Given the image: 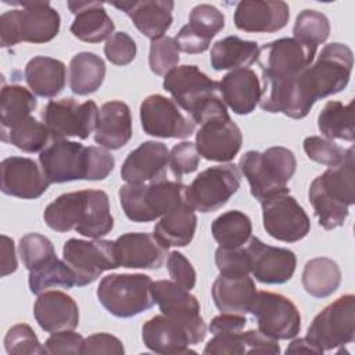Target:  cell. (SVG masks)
Here are the masks:
<instances>
[{
    "instance_id": "obj_55",
    "label": "cell",
    "mask_w": 355,
    "mask_h": 355,
    "mask_svg": "<svg viewBox=\"0 0 355 355\" xmlns=\"http://www.w3.org/2000/svg\"><path fill=\"white\" fill-rule=\"evenodd\" d=\"M243 336H244L245 355H251V354L276 355V354H280V345H279L277 340L263 334L259 330H248V331H244Z\"/></svg>"
},
{
    "instance_id": "obj_40",
    "label": "cell",
    "mask_w": 355,
    "mask_h": 355,
    "mask_svg": "<svg viewBox=\"0 0 355 355\" xmlns=\"http://www.w3.org/2000/svg\"><path fill=\"white\" fill-rule=\"evenodd\" d=\"M51 133L43 122L28 116L10 129H1V140L25 153H40L50 141Z\"/></svg>"
},
{
    "instance_id": "obj_23",
    "label": "cell",
    "mask_w": 355,
    "mask_h": 355,
    "mask_svg": "<svg viewBox=\"0 0 355 355\" xmlns=\"http://www.w3.org/2000/svg\"><path fill=\"white\" fill-rule=\"evenodd\" d=\"M168 166V147L161 141L147 140L128 154L121 166V178L128 183L165 180Z\"/></svg>"
},
{
    "instance_id": "obj_45",
    "label": "cell",
    "mask_w": 355,
    "mask_h": 355,
    "mask_svg": "<svg viewBox=\"0 0 355 355\" xmlns=\"http://www.w3.org/2000/svg\"><path fill=\"white\" fill-rule=\"evenodd\" d=\"M179 47L175 37L162 36L151 40L148 53V65L153 73L165 76L169 71L176 68L180 57Z\"/></svg>"
},
{
    "instance_id": "obj_39",
    "label": "cell",
    "mask_w": 355,
    "mask_h": 355,
    "mask_svg": "<svg viewBox=\"0 0 355 355\" xmlns=\"http://www.w3.org/2000/svg\"><path fill=\"white\" fill-rule=\"evenodd\" d=\"M211 233L219 247H243L252 233L251 219L241 211H226L212 222Z\"/></svg>"
},
{
    "instance_id": "obj_10",
    "label": "cell",
    "mask_w": 355,
    "mask_h": 355,
    "mask_svg": "<svg viewBox=\"0 0 355 355\" xmlns=\"http://www.w3.org/2000/svg\"><path fill=\"white\" fill-rule=\"evenodd\" d=\"M306 338L323 352L351 344L355 340V297L341 295L319 312L308 327Z\"/></svg>"
},
{
    "instance_id": "obj_24",
    "label": "cell",
    "mask_w": 355,
    "mask_h": 355,
    "mask_svg": "<svg viewBox=\"0 0 355 355\" xmlns=\"http://www.w3.org/2000/svg\"><path fill=\"white\" fill-rule=\"evenodd\" d=\"M141 340L144 345L155 354L180 355L196 352L190 349V345H196V341L189 329L164 313L155 315L144 322Z\"/></svg>"
},
{
    "instance_id": "obj_47",
    "label": "cell",
    "mask_w": 355,
    "mask_h": 355,
    "mask_svg": "<svg viewBox=\"0 0 355 355\" xmlns=\"http://www.w3.org/2000/svg\"><path fill=\"white\" fill-rule=\"evenodd\" d=\"M304 151L311 161L326 166H336L345 159L348 148L344 150L326 137L309 136L304 140Z\"/></svg>"
},
{
    "instance_id": "obj_14",
    "label": "cell",
    "mask_w": 355,
    "mask_h": 355,
    "mask_svg": "<svg viewBox=\"0 0 355 355\" xmlns=\"http://www.w3.org/2000/svg\"><path fill=\"white\" fill-rule=\"evenodd\" d=\"M62 257L73 270L78 287L92 284L103 272L119 268L111 240L69 239L62 247Z\"/></svg>"
},
{
    "instance_id": "obj_8",
    "label": "cell",
    "mask_w": 355,
    "mask_h": 355,
    "mask_svg": "<svg viewBox=\"0 0 355 355\" xmlns=\"http://www.w3.org/2000/svg\"><path fill=\"white\" fill-rule=\"evenodd\" d=\"M97 298L115 318H133L155 304L153 280L144 273H112L100 280Z\"/></svg>"
},
{
    "instance_id": "obj_34",
    "label": "cell",
    "mask_w": 355,
    "mask_h": 355,
    "mask_svg": "<svg viewBox=\"0 0 355 355\" xmlns=\"http://www.w3.org/2000/svg\"><path fill=\"white\" fill-rule=\"evenodd\" d=\"M105 78L103 58L92 51H80L69 62V89L73 94L87 96L100 89Z\"/></svg>"
},
{
    "instance_id": "obj_17",
    "label": "cell",
    "mask_w": 355,
    "mask_h": 355,
    "mask_svg": "<svg viewBox=\"0 0 355 355\" xmlns=\"http://www.w3.org/2000/svg\"><path fill=\"white\" fill-rule=\"evenodd\" d=\"M140 122L146 135L161 139H186L196 130L193 119L183 115L178 104L162 94H150L143 100Z\"/></svg>"
},
{
    "instance_id": "obj_57",
    "label": "cell",
    "mask_w": 355,
    "mask_h": 355,
    "mask_svg": "<svg viewBox=\"0 0 355 355\" xmlns=\"http://www.w3.org/2000/svg\"><path fill=\"white\" fill-rule=\"evenodd\" d=\"M247 324L245 316L240 313H220L209 323V331L214 336L241 331Z\"/></svg>"
},
{
    "instance_id": "obj_50",
    "label": "cell",
    "mask_w": 355,
    "mask_h": 355,
    "mask_svg": "<svg viewBox=\"0 0 355 355\" xmlns=\"http://www.w3.org/2000/svg\"><path fill=\"white\" fill-rule=\"evenodd\" d=\"M215 263L220 273H250V257L243 247H218Z\"/></svg>"
},
{
    "instance_id": "obj_6",
    "label": "cell",
    "mask_w": 355,
    "mask_h": 355,
    "mask_svg": "<svg viewBox=\"0 0 355 355\" xmlns=\"http://www.w3.org/2000/svg\"><path fill=\"white\" fill-rule=\"evenodd\" d=\"M241 173L250 184V191L259 202L276 193L286 191L295 173L297 159L291 150L275 146L263 153L250 150L239 162Z\"/></svg>"
},
{
    "instance_id": "obj_36",
    "label": "cell",
    "mask_w": 355,
    "mask_h": 355,
    "mask_svg": "<svg viewBox=\"0 0 355 355\" xmlns=\"http://www.w3.org/2000/svg\"><path fill=\"white\" fill-rule=\"evenodd\" d=\"M302 286L315 298L331 295L341 283V270L336 261L327 257L309 259L302 270Z\"/></svg>"
},
{
    "instance_id": "obj_7",
    "label": "cell",
    "mask_w": 355,
    "mask_h": 355,
    "mask_svg": "<svg viewBox=\"0 0 355 355\" xmlns=\"http://www.w3.org/2000/svg\"><path fill=\"white\" fill-rule=\"evenodd\" d=\"M21 8L0 15V46L11 47L19 42L46 43L60 31V14L49 1H11Z\"/></svg>"
},
{
    "instance_id": "obj_51",
    "label": "cell",
    "mask_w": 355,
    "mask_h": 355,
    "mask_svg": "<svg viewBox=\"0 0 355 355\" xmlns=\"http://www.w3.org/2000/svg\"><path fill=\"white\" fill-rule=\"evenodd\" d=\"M85 338L75 333L73 330H62L51 333V336L44 341L43 351L46 355H58V354H71L78 355L83 351Z\"/></svg>"
},
{
    "instance_id": "obj_20",
    "label": "cell",
    "mask_w": 355,
    "mask_h": 355,
    "mask_svg": "<svg viewBox=\"0 0 355 355\" xmlns=\"http://www.w3.org/2000/svg\"><path fill=\"white\" fill-rule=\"evenodd\" d=\"M241 144V130L230 115L208 119L196 133L197 151L208 161L229 162L237 155Z\"/></svg>"
},
{
    "instance_id": "obj_38",
    "label": "cell",
    "mask_w": 355,
    "mask_h": 355,
    "mask_svg": "<svg viewBox=\"0 0 355 355\" xmlns=\"http://www.w3.org/2000/svg\"><path fill=\"white\" fill-rule=\"evenodd\" d=\"M37 107L33 93L21 85H3L0 94L1 129H10L31 116Z\"/></svg>"
},
{
    "instance_id": "obj_42",
    "label": "cell",
    "mask_w": 355,
    "mask_h": 355,
    "mask_svg": "<svg viewBox=\"0 0 355 355\" xmlns=\"http://www.w3.org/2000/svg\"><path fill=\"white\" fill-rule=\"evenodd\" d=\"M293 33L294 39L298 42L318 49V46L324 43L330 35L329 18L316 10H302L295 18Z\"/></svg>"
},
{
    "instance_id": "obj_18",
    "label": "cell",
    "mask_w": 355,
    "mask_h": 355,
    "mask_svg": "<svg viewBox=\"0 0 355 355\" xmlns=\"http://www.w3.org/2000/svg\"><path fill=\"white\" fill-rule=\"evenodd\" d=\"M153 295L161 313L184 324L196 344L205 338L207 326L200 313V302L189 290L171 280H158L153 282Z\"/></svg>"
},
{
    "instance_id": "obj_33",
    "label": "cell",
    "mask_w": 355,
    "mask_h": 355,
    "mask_svg": "<svg viewBox=\"0 0 355 355\" xmlns=\"http://www.w3.org/2000/svg\"><path fill=\"white\" fill-rule=\"evenodd\" d=\"M25 80L32 93L39 97H55L67 82L65 64L57 58L36 55L25 67Z\"/></svg>"
},
{
    "instance_id": "obj_32",
    "label": "cell",
    "mask_w": 355,
    "mask_h": 355,
    "mask_svg": "<svg viewBox=\"0 0 355 355\" xmlns=\"http://www.w3.org/2000/svg\"><path fill=\"white\" fill-rule=\"evenodd\" d=\"M196 227V212L184 200L161 216L154 227V236L165 248L186 247L191 243Z\"/></svg>"
},
{
    "instance_id": "obj_59",
    "label": "cell",
    "mask_w": 355,
    "mask_h": 355,
    "mask_svg": "<svg viewBox=\"0 0 355 355\" xmlns=\"http://www.w3.org/2000/svg\"><path fill=\"white\" fill-rule=\"evenodd\" d=\"M316 354V355H322L323 351L315 345L309 338L302 337V338H297L294 341H291V344L287 347L286 354Z\"/></svg>"
},
{
    "instance_id": "obj_26",
    "label": "cell",
    "mask_w": 355,
    "mask_h": 355,
    "mask_svg": "<svg viewBox=\"0 0 355 355\" xmlns=\"http://www.w3.org/2000/svg\"><path fill=\"white\" fill-rule=\"evenodd\" d=\"M118 10L123 11L135 24L141 35L154 40L162 37L172 25V0H139V1H112Z\"/></svg>"
},
{
    "instance_id": "obj_11",
    "label": "cell",
    "mask_w": 355,
    "mask_h": 355,
    "mask_svg": "<svg viewBox=\"0 0 355 355\" xmlns=\"http://www.w3.org/2000/svg\"><path fill=\"white\" fill-rule=\"evenodd\" d=\"M241 184L240 171L234 164L215 165L200 172L186 187L187 204L198 212L207 214L222 208Z\"/></svg>"
},
{
    "instance_id": "obj_37",
    "label": "cell",
    "mask_w": 355,
    "mask_h": 355,
    "mask_svg": "<svg viewBox=\"0 0 355 355\" xmlns=\"http://www.w3.org/2000/svg\"><path fill=\"white\" fill-rule=\"evenodd\" d=\"M318 128L329 140L354 141V100L347 105L341 101H327L318 116Z\"/></svg>"
},
{
    "instance_id": "obj_1",
    "label": "cell",
    "mask_w": 355,
    "mask_h": 355,
    "mask_svg": "<svg viewBox=\"0 0 355 355\" xmlns=\"http://www.w3.org/2000/svg\"><path fill=\"white\" fill-rule=\"evenodd\" d=\"M43 219L54 232L75 230L90 239H101L114 227L108 194L96 189L58 196L46 207Z\"/></svg>"
},
{
    "instance_id": "obj_21",
    "label": "cell",
    "mask_w": 355,
    "mask_h": 355,
    "mask_svg": "<svg viewBox=\"0 0 355 355\" xmlns=\"http://www.w3.org/2000/svg\"><path fill=\"white\" fill-rule=\"evenodd\" d=\"M1 191L6 196L35 200L50 186L40 165L32 158L8 157L1 161Z\"/></svg>"
},
{
    "instance_id": "obj_12",
    "label": "cell",
    "mask_w": 355,
    "mask_h": 355,
    "mask_svg": "<svg viewBox=\"0 0 355 355\" xmlns=\"http://www.w3.org/2000/svg\"><path fill=\"white\" fill-rule=\"evenodd\" d=\"M39 164L50 183L89 180L90 146L51 136L40 151Z\"/></svg>"
},
{
    "instance_id": "obj_46",
    "label": "cell",
    "mask_w": 355,
    "mask_h": 355,
    "mask_svg": "<svg viewBox=\"0 0 355 355\" xmlns=\"http://www.w3.org/2000/svg\"><path fill=\"white\" fill-rule=\"evenodd\" d=\"M4 348L10 355H42L43 345L32 327L26 323H18L8 329L4 337Z\"/></svg>"
},
{
    "instance_id": "obj_44",
    "label": "cell",
    "mask_w": 355,
    "mask_h": 355,
    "mask_svg": "<svg viewBox=\"0 0 355 355\" xmlns=\"http://www.w3.org/2000/svg\"><path fill=\"white\" fill-rule=\"evenodd\" d=\"M187 25L193 32L211 42L225 28V15L212 4H198L191 8Z\"/></svg>"
},
{
    "instance_id": "obj_58",
    "label": "cell",
    "mask_w": 355,
    "mask_h": 355,
    "mask_svg": "<svg viewBox=\"0 0 355 355\" xmlns=\"http://www.w3.org/2000/svg\"><path fill=\"white\" fill-rule=\"evenodd\" d=\"M1 276L4 277L14 273L18 268L14 241L6 234H1Z\"/></svg>"
},
{
    "instance_id": "obj_54",
    "label": "cell",
    "mask_w": 355,
    "mask_h": 355,
    "mask_svg": "<svg viewBox=\"0 0 355 355\" xmlns=\"http://www.w3.org/2000/svg\"><path fill=\"white\" fill-rule=\"evenodd\" d=\"M125 348L122 341L110 333H94L85 338L83 351L85 355L92 354H123Z\"/></svg>"
},
{
    "instance_id": "obj_28",
    "label": "cell",
    "mask_w": 355,
    "mask_h": 355,
    "mask_svg": "<svg viewBox=\"0 0 355 355\" xmlns=\"http://www.w3.org/2000/svg\"><path fill=\"white\" fill-rule=\"evenodd\" d=\"M257 295L254 280L245 273H220L212 284V298L220 313H248Z\"/></svg>"
},
{
    "instance_id": "obj_43",
    "label": "cell",
    "mask_w": 355,
    "mask_h": 355,
    "mask_svg": "<svg viewBox=\"0 0 355 355\" xmlns=\"http://www.w3.org/2000/svg\"><path fill=\"white\" fill-rule=\"evenodd\" d=\"M18 251L28 272L35 270L55 257L53 243L43 234L28 233L21 237Z\"/></svg>"
},
{
    "instance_id": "obj_27",
    "label": "cell",
    "mask_w": 355,
    "mask_h": 355,
    "mask_svg": "<svg viewBox=\"0 0 355 355\" xmlns=\"http://www.w3.org/2000/svg\"><path fill=\"white\" fill-rule=\"evenodd\" d=\"M33 315L40 329L47 333L73 330L79 324L78 304L62 291L39 294L33 305Z\"/></svg>"
},
{
    "instance_id": "obj_22",
    "label": "cell",
    "mask_w": 355,
    "mask_h": 355,
    "mask_svg": "<svg viewBox=\"0 0 355 355\" xmlns=\"http://www.w3.org/2000/svg\"><path fill=\"white\" fill-rule=\"evenodd\" d=\"M290 18V8L282 0H244L234 8L237 29L252 33H273L283 29Z\"/></svg>"
},
{
    "instance_id": "obj_35",
    "label": "cell",
    "mask_w": 355,
    "mask_h": 355,
    "mask_svg": "<svg viewBox=\"0 0 355 355\" xmlns=\"http://www.w3.org/2000/svg\"><path fill=\"white\" fill-rule=\"evenodd\" d=\"M258 43L239 36H227L211 47V67L215 71L247 68L257 61Z\"/></svg>"
},
{
    "instance_id": "obj_3",
    "label": "cell",
    "mask_w": 355,
    "mask_h": 355,
    "mask_svg": "<svg viewBox=\"0 0 355 355\" xmlns=\"http://www.w3.org/2000/svg\"><path fill=\"white\" fill-rule=\"evenodd\" d=\"M354 166V147H349L340 165L329 166L309 186V202L319 225L326 230L343 226L348 218V207L355 204Z\"/></svg>"
},
{
    "instance_id": "obj_52",
    "label": "cell",
    "mask_w": 355,
    "mask_h": 355,
    "mask_svg": "<svg viewBox=\"0 0 355 355\" xmlns=\"http://www.w3.org/2000/svg\"><path fill=\"white\" fill-rule=\"evenodd\" d=\"M166 268L172 282L184 290H191L196 286V270L191 262L179 251H172L166 259Z\"/></svg>"
},
{
    "instance_id": "obj_53",
    "label": "cell",
    "mask_w": 355,
    "mask_h": 355,
    "mask_svg": "<svg viewBox=\"0 0 355 355\" xmlns=\"http://www.w3.org/2000/svg\"><path fill=\"white\" fill-rule=\"evenodd\" d=\"M202 352L215 355H245L243 331L214 336V338L207 343Z\"/></svg>"
},
{
    "instance_id": "obj_25",
    "label": "cell",
    "mask_w": 355,
    "mask_h": 355,
    "mask_svg": "<svg viewBox=\"0 0 355 355\" xmlns=\"http://www.w3.org/2000/svg\"><path fill=\"white\" fill-rule=\"evenodd\" d=\"M118 265L130 269H159L165 259L166 251L151 233H125L114 241Z\"/></svg>"
},
{
    "instance_id": "obj_16",
    "label": "cell",
    "mask_w": 355,
    "mask_h": 355,
    "mask_svg": "<svg viewBox=\"0 0 355 355\" xmlns=\"http://www.w3.org/2000/svg\"><path fill=\"white\" fill-rule=\"evenodd\" d=\"M258 330L275 340H291L301 330V315L295 304L277 293L257 291L251 311Z\"/></svg>"
},
{
    "instance_id": "obj_56",
    "label": "cell",
    "mask_w": 355,
    "mask_h": 355,
    "mask_svg": "<svg viewBox=\"0 0 355 355\" xmlns=\"http://www.w3.org/2000/svg\"><path fill=\"white\" fill-rule=\"evenodd\" d=\"M175 40L178 43V47L180 51L187 53V54H200L208 50L209 47V40L201 37L196 32H193L189 25H183L178 35L175 36Z\"/></svg>"
},
{
    "instance_id": "obj_41",
    "label": "cell",
    "mask_w": 355,
    "mask_h": 355,
    "mask_svg": "<svg viewBox=\"0 0 355 355\" xmlns=\"http://www.w3.org/2000/svg\"><path fill=\"white\" fill-rule=\"evenodd\" d=\"M28 283L31 293L39 295L49 288H72L76 286V277L65 261L54 257L40 268L31 270Z\"/></svg>"
},
{
    "instance_id": "obj_48",
    "label": "cell",
    "mask_w": 355,
    "mask_h": 355,
    "mask_svg": "<svg viewBox=\"0 0 355 355\" xmlns=\"http://www.w3.org/2000/svg\"><path fill=\"white\" fill-rule=\"evenodd\" d=\"M200 164V154L196 143L182 141L169 151V166L173 176L180 180L184 175L194 172Z\"/></svg>"
},
{
    "instance_id": "obj_15",
    "label": "cell",
    "mask_w": 355,
    "mask_h": 355,
    "mask_svg": "<svg viewBox=\"0 0 355 355\" xmlns=\"http://www.w3.org/2000/svg\"><path fill=\"white\" fill-rule=\"evenodd\" d=\"M98 108L93 100L78 103L72 97L50 100L42 111L43 123L51 136L87 139L96 130Z\"/></svg>"
},
{
    "instance_id": "obj_9",
    "label": "cell",
    "mask_w": 355,
    "mask_h": 355,
    "mask_svg": "<svg viewBox=\"0 0 355 355\" xmlns=\"http://www.w3.org/2000/svg\"><path fill=\"white\" fill-rule=\"evenodd\" d=\"M186 184L182 182L158 180L126 183L119 189V201L125 215L133 222H151L164 216L186 200Z\"/></svg>"
},
{
    "instance_id": "obj_4",
    "label": "cell",
    "mask_w": 355,
    "mask_h": 355,
    "mask_svg": "<svg viewBox=\"0 0 355 355\" xmlns=\"http://www.w3.org/2000/svg\"><path fill=\"white\" fill-rule=\"evenodd\" d=\"M178 107L183 108L194 123L202 125L208 119L226 116L219 82L205 75L197 65H180L169 71L162 82Z\"/></svg>"
},
{
    "instance_id": "obj_19",
    "label": "cell",
    "mask_w": 355,
    "mask_h": 355,
    "mask_svg": "<svg viewBox=\"0 0 355 355\" xmlns=\"http://www.w3.org/2000/svg\"><path fill=\"white\" fill-rule=\"evenodd\" d=\"M250 257V273L263 284L288 282L297 266V257L288 248L265 244L258 237H250L245 247Z\"/></svg>"
},
{
    "instance_id": "obj_49",
    "label": "cell",
    "mask_w": 355,
    "mask_h": 355,
    "mask_svg": "<svg viewBox=\"0 0 355 355\" xmlns=\"http://www.w3.org/2000/svg\"><path fill=\"white\" fill-rule=\"evenodd\" d=\"M136 53V42L126 32H115L104 46L107 60L119 67L130 64L135 60Z\"/></svg>"
},
{
    "instance_id": "obj_29",
    "label": "cell",
    "mask_w": 355,
    "mask_h": 355,
    "mask_svg": "<svg viewBox=\"0 0 355 355\" xmlns=\"http://www.w3.org/2000/svg\"><path fill=\"white\" fill-rule=\"evenodd\" d=\"M68 7L75 19L71 25V33L86 43H100L114 35V21L107 14L100 1L69 0Z\"/></svg>"
},
{
    "instance_id": "obj_13",
    "label": "cell",
    "mask_w": 355,
    "mask_h": 355,
    "mask_svg": "<svg viewBox=\"0 0 355 355\" xmlns=\"http://www.w3.org/2000/svg\"><path fill=\"white\" fill-rule=\"evenodd\" d=\"M266 233L284 243L302 240L311 230V220L290 190L276 193L261 201Z\"/></svg>"
},
{
    "instance_id": "obj_5",
    "label": "cell",
    "mask_w": 355,
    "mask_h": 355,
    "mask_svg": "<svg viewBox=\"0 0 355 355\" xmlns=\"http://www.w3.org/2000/svg\"><path fill=\"white\" fill-rule=\"evenodd\" d=\"M316 49L294 37H282L259 47L257 62L262 71L261 93H273L291 86L313 62Z\"/></svg>"
},
{
    "instance_id": "obj_31",
    "label": "cell",
    "mask_w": 355,
    "mask_h": 355,
    "mask_svg": "<svg viewBox=\"0 0 355 355\" xmlns=\"http://www.w3.org/2000/svg\"><path fill=\"white\" fill-rule=\"evenodd\" d=\"M132 139V115L126 103L107 101L101 105L94 141L107 150H119Z\"/></svg>"
},
{
    "instance_id": "obj_2",
    "label": "cell",
    "mask_w": 355,
    "mask_h": 355,
    "mask_svg": "<svg viewBox=\"0 0 355 355\" xmlns=\"http://www.w3.org/2000/svg\"><path fill=\"white\" fill-rule=\"evenodd\" d=\"M354 65L352 50L343 43L326 44L295 80V119L305 118L313 104L345 89Z\"/></svg>"
},
{
    "instance_id": "obj_30",
    "label": "cell",
    "mask_w": 355,
    "mask_h": 355,
    "mask_svg": "<svg viewBox=\"0 0 355 355\" xmlns=\"http://www.w3.org/2000/svg\"><path fill=\"white\" fill-rule=\"evenodd\" d=\"M225 105L237 114H251L261 100V83L257 73L250 68H237L227 72L219 82Z\"/></svg>"
}]
</instances>
